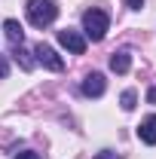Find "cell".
Masks as SVG:
<instances>
[{"label": "cell", "instance_id": "6da1fadb", "mask_svg": "<svg viewBox=\"0 0 156 159\" xmlns=\"http://www.w3.org/2000/svg\"><path fill=\"white\" fill-rule=\"evenodd\" d=\"M107 28H110V16H107L104 9L92 6V9L83 12V31H86V37H89V40H104Z\"/></svg>", "mask_w": 156, "mask_h": 159}, {"label": "cell", "instance_id": "7a4b0ae2", "mask_svg": "<svg viewBox=\"0 0 156 159\" xmlns=\"http://www.w3.org/2000/svg\"><path fill=\"white\" fill-rule=\"evenodd\" d=\"M28 19L34 28H46L58 19V6L55 0H28Z\"/></svg>", "mask_w": 156, "mask_h": 159}, {"label": "cell", "instance_id": "3957f363", "mask_svg": "<svg viewBox=\"0 0 156 159\" xmlns=\"http://www.w3.org/2000/svg\"><path fill=\"white\" fill-rule=\"evenodd\" d=\"M58 43L67 52H74V55H83V52H86V37H83L80 31H71V28L58 31Z\"/></svg>", "mask_w": 156, "mask_h": 159}, {"label": "cell", "instance_id": "277c9868", "mask_svg": "<svg viewBox=\"0 0 156 159\" xmlns=\"http://www.w3.org/2000/svg\"><path fill=\"white\" fill-rule=\"evenodd\" d=\"M34 55H37V61L43 64V67H49V70H61V67H64L61 55L55 52V49H52V46H46V43H37Z\"/></svg>", "mask_w": 156, "mask_h": 159}, {"label": "cell", "instance_id": "5b68a950", "mask_svg": "<svg viewBox=\"0 0 156 159\" xmlns=\"http://www.w3.org/2000/svg\"><path fill=\"white\" fill-rule=\"evenodd\" d=\"M104 89H107V83H104L101 74H89V77L83 80V95H86V98H101Z\"/></svg>", "mask_w": 156, "mask_h": 159}, {"label": "cell", "instance_id": "8992f818", "mask_svg": "<svg viewBox=\"0 0 156 159\" xmlns=\"http://www.w3.org/2000/svg\"><path fill=\"white\" fill-rule=\"evenodd\" d=\"M129 67H132V55H129L126 49H119V52L110 55V70H113V74H126Z\"/></svg>", "mask_w": 156, "mask_h": 159}, {"label": "cell", "instance_id": "52a82bcc", "mask_svg": "<svg viewBox=\"0 0 156 159\" xmlns=\"http://www.w3.org/2000/svg\"><path fill=\"white\" fill-rule=\"evenodd\" d=\"M138 138L144 141V144H156V116H147L138 125Z\"/></svg>", "mask_w": 156, "mask_h": 159}, {"label": "cell", "instance_id": "ba28073f", "mask_svg": "<svg viewBox=\"0 0 156 159\" xmlns=\"http://www.w3.org/2000/svg\"><path fill=\"white\" fill-rule=\"evenodd\" d=\"M3 31H6V37L12 40V43H21V40H25V31H21V25L16 19H6V21H3Z\"/></svg>", "mask_w": 156, "mask_h": 159}, {"label": "cell", "instance_id": "9c48e42d", "mask_svg": "<svg viewBox=\"0 0 156 159\" xmlns=\"http://www.w3.org/2000/svg\"><path fill=\"white\" fill-rule=\"evenodd\" d=\"M12 58L19 61L25 70H31V67H34V58H31V52H28V49H25L21 43H16V49H12Z\"/></svg>", "mask_w": 156, "mask_h": 159}, {"label": "cell", "instance_id": "30bf717a", "mask_svg": "<svg viewBox=\"0 0 156 159\" xmlns=\"http://www.w3.org/2000/svg\"><path fill=\"white\" fill-rule=\"evenodd\" d=\"M122 110H135V101H138V95L135 92H132V89H126V92H122Z\"/></svg>", "mask_w": 156, "mask_h": 159}, {"label": "cell", "instance_id": "8fae6325", "mask_svg": "<svg viewBox=\"0 0 156 159\" xmlns=\"http://www.w3.org/2000/svg\"><path fill=\"white\" fill-rule=\"evenodd\" d=\"M6 74H9V64H6L3 55H0V80H6Z\"/></svg>", "mask_w": 156, "mask_h": 159}, {"label": "cell", "instance_id": "7c38bea8", "mask_svg": "<svg viewBox=\"0 0 156 159\" xmlns=\"http://www.w3.org/2000/svg\"><path fill=\"white\" fill-rule=\"evenodd\" d=\"M95 159H122V156H117V153H110V150H104V153H98Z\"/></svg>", "mask_w": 156, "mask_h": 159}, {"label": "cell", "instance_id": "4fadbf2b", "mask_svg": "<svg viewBox=\"0 0 156 159\" xmlns=\"http://www.w3.org/2000/svg\"><path fill=\"white\" fill-rule=\"evenodd\" d=\"M126 6H129V9H141V6H144V0H126Z\"/></svg>", "mask_w": 156, "mask_h": 159}, {"label": "cell", "instance_id": "5bb4252c", "mask_svg": "<svg viewBox=\"0 0 156 159\" xmlns=\"http://www.w3.org/2000/svg\"><path fill=\"white\" fill-rule=\"evenodd\" d=\"M16 159H40V156H37V153H31V150H25V153H19Z\"/></svg>", "mask_w": 156, "mask_h": 159}, {"label": "cell", "instance_id": "9a60e30c", "mask_svg": "<svg viewBox=\"0 0 156 159\" xmlns=\"http://www.w3.org/2000/svg\"><path fill=\"white\" fill-rule=\"evenodd\" d=\"M147 98H150V101L156 104V89H150V92H147Z\"/></svg>", "mask_w": 156, "mask_h": 159}]
</instances>
